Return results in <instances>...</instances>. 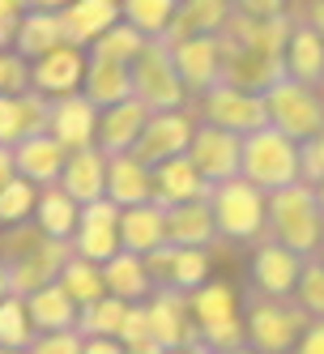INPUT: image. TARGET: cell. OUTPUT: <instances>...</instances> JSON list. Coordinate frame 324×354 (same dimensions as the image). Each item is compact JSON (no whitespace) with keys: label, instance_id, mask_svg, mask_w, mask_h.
<instances>
[{"label":"cell","instance_id":"obj_18","mask_svg":"<svg viewBox=\"0 0 324 354\" xmlns=\"http://www.w3.org/2000/svg\"><path fill=\"white\" fill-rule=\"evenodd\" d=\"M47 133H52L68 154L73 149H86L98 137V107L77 90V94H64L52 98V115H47Z\"/></svg>","mask_w":324,"mask_h":354},{"label":"cell","instance_id":"obj_58","mask_svg":"<svg viewBox=\"0 0 324 354\" xmlns=\"http://www.w3.org/2000/svg\"><path fill=\"white\" fill-rule=\"evenodd\" d=\"M316 90H320V98H324V77H320V82H316Z\"/></svg>","mask_w":324,"mask_h":354},{"label":"cell","instance_id":"obj_34","mask_svg":"<svg viewBox=\"0 0 324 354\" xmlns=\"http://www.w3.org/2000/svg\"><path fill=\"white\" fill-rule=\"evenodd\" d=\"M82 94L90 98L98 111L115 107V103H124V98H133V68L128 64H111V60H90Z\"/></svg>","mask_w":324,"mask_h":354},{"label":"cell","instance_id":"obj_3","mask_svg":"<svg viewBox=\"0 0 324 354\" xmlns=\"http://www.w3.org/2000/svg\"><path fill=\"white\" fill-rule=\"evenodd\" d=\"M239 175L247 184H256L260 192H278V188H290L298 184V141L286 137L282 129H265L247 133L243 137V149H239Z\"/></svg>","mask_w":324,"mask_h":354},{"label":"cell","instance_id":"obj_56","mask_svg":"<svg viewBox=\"0 0 324 354\" xmlns=\"http://www.w3.org/2000/svg\"><path fill=\"white\" fill-rule=\"evenodd\" d=\"M218 354H256L252 346H239V350H218Z\"/></svg>","mask_w":324,"mask_h":354},{"label":"cell","instance_id":"obj_15","mask_svg":"<svg viewBox=\"0 0 324 354\" xmlns=\"http://www.w3.org/2000/svg\"><path fill=\"white\" fill-rule=\"evenodd\" d=\"M171 60L188 94H205L222 82V39L218 35H201V39H184L171 47Z\"/></svg>","mask_w":324,"mask_h":354},{"label":"cell","instance_id":"obj_44","mask_svg":"<svg viewBox=\"0 0 324 354\" xmlns=\"http://www.w3.org/2000/svg\"><path fill=\"white\" fill-rule=\"evenodd\" d=\"M298 175H303V184H312V188L324 180V129L312 141H298Z\"/></svg>","mask_w":324,"mask_h":354},{"label":"cell","instance_id":"obj_43","mask_svg":"<svg viewBox=\"0 0 324 354\" xmlns=\"http://www.w3.org/2000/svg\"><path fill=\"white\" fill-rule=\"evenodd\" d=\"M30 90V60L17 52H0V94H26Z\"/></svg>","mask_w":324,"mask_h":354},{"label":"cell","instance_id":"obj_40","mask_svg":"<svg viewBox=\"0 0 324 354\" xmlns=\"http://www.w3.org/2000/svg\"><path fill=\"white\" fill-rule=\"evenodd\" d=\"M30 342H35V324H30V312H26V299L5 295L0 299V346L26 350Z\"/></svg>","mask_w":324,"mask_h":354},{"label":"cell","instance_id":"obj_35","mask_svg":"<svg viewBox=\"0 0 324 354\" xmlns=\"http://www.w3.org/2000/svg\"><path fill=\"white\" fill-rule=\"evenodd\" d=\"M188 312H192V324L196 328H213V324H227V320H239V299L227 282H205L188 295Z\"/></svg>","mask_w":324,"mask_h":354},{"label":"cell","instance_id":"obj_32","mask_svg":"<svg viewBox=\"0 0 324 354\" xmlns=\"http://www.w3.org/2000/svg\"><path fill=\"white\" fill-rule=\"evenodd\" d=\"M26 312H30L35 333H64V328H77V316H82V308L68 299L60 282L26 295Z\"/></svg>","mask_w":324,"mask_h":354},{"label":"cell","instance_id":"obj_10","mask_svg":"<svg viewBox=\"0 0 324 354\" xmlns=\"http://www.w3.org/2000/svg\"><path fill=\"white\" fill-rule=\"evenodd\" d=\"M239 149H243V137L218 129V124H196L192 133V145H188V158L192 167L201 171V180L213 188V184H227L239 175Z\"/></svg>","mask_w":324,"mask_h":354},{"label":"cell","instance_id":"obj_49","mask_svg":"<svg viewBox=\"0 0 324 354\" xmlns=\"http://www.w3.org/2000/svg\"><path fill=\"white\" fill-rule=\"evenodd\" d=\"M303 21L324 39V0H307V9H303Z\"/></svg>","mask_w":324,"mask_h":354},{"label":"cell","instance_id":"obj_23","mask_svg":"<svg viewBox=\"0 0 324 354\" xmlns=\"http://www.w3.org/2000/svg\"><path fill=\"white\" fill-rule=\"evenodd\" d=\"M60 188L77 201V205H90V201L107 196V154L98 145L73 149L64 158V171H60Z\"/></svg>","mask_w":324,"mask_h":354},{"label":"cell","instance_id":"obj_24","mask_svg":"<svg viewBox=\"0 0 324 354\" xmlns=\"http://www.w3.org/2000/svg\"><path fill=\"white\" fill-rule=\"evenodd\" d=\"M166 243V209L158 201H141V205L120 209V248L149 257Z\"/></svg>","mask_w":324,"mask_h":354},{"label":"cell","instance_id":"obj_7","mask_svg":"<svg viewBox=\"0 0 324 354\" xmlns=\"http://www.w3.org/2000/svg\"><path fill=\"white\" fill-rule=\"evenodd\" d=\"M201 120L205 124H218L235 137H247L269 124V107H265V94H247V90H235L227 82H218L213 90L201 94Z\"/></svg>","mask_w":324,"mask_h":354},{"label":"cell","instance_id":"obj_46","mask_svg":"<svg viewBox=\"0 0 324 354\" xmlns=\"http://www.w3.org/2000/svg\"><path fill=\"white\" fill-rule=\"evenodd\" d=\"M231 5L243 17H278V13H286V0H231Z\"/></svg>","mask_w":324,"mask_h":354},{"label":"cell","instance_id":"obj_51","mask_svg":"<svg viewBox=\"0 0 324 354\" xmlns=\"http://www.w3.org/2000/svg\"><path fill=\"white\" fill-rule=\"evenodd\" d=\"M13 35H17V21L13 17H0V52L13 47Z\"/></svg>","mask_w":324,"mask_h":354},{"label":"cell","instance_id":"obj_8","mask_svg":"<svg viewBox=\"0 0 324 354\" xmlns=\"http://www.w3.org/2000/svg\"><path fill=\"white\" fill-rule=\"evenodd\" d=\"M68 257H73V243L68 239H39L35 248L17 252V257H9V261H0L5 273H9V295L26 299V295H35L43 286L60 282V269H64Z\"/></svg>","mask_w":324,"mask_h":354},{"label":"cell","instance_id":"obj_5","mask_svg":"<svg viewBox=\"0 0 324 354\" xmlns=\"http://www.w3.org/2000/svg\"><path fill=\"white\" fill-rule=\"evenodd\" d=\"M133 68V98L145 103L149 111H180L184 107V82L175 73V60H171V47L162 39H145V47L137 52Z\"/></svg>","mask_w":324,"mask_h":354},{"label":"cell","instance_id":"obj_48","mask_svg":"<svg viewBox=\"0 0 324 354\" xmlns=\"http://www.w3.org/2000/svg\"><path fill=\"white\" fill-rule=\"evenodd\" d=\"M82 354H128L120 337H86L82 342Z\"/></svg>","mask_w":324,"mask_h":354},{"label":"cell","instance_id":"obj_28","mask_svg":"<svg viewBox=\"0 0 324 354\" xmlns=\"http://www.w3.org/2000/svg\"><path fill=\"white\" fill-rule=\"evenodd\" d=\"M218 239V222L209 209V196L201 201H184V205L166 209V243L175 248H209Z\"/></svg>","mask_w":324,"mask_h":354},{"label":"cell","instance_id":"obj_29","mask_svg":"<svg viewBox=\"0 0 324 354\" xmlns=\"http://www.w3.org/2000/svg\"><path fill=\"white\" fill-rule=\"evenodd\" d=\"M64 21L60 13H43V9H26L17 17V35H13V52L21 60H39L47 52H56V47H64Z\"/></svg>","mask_w":324,"mask_h":354},{"label":"cell","instance_id":"obj_9","mask_svg":"<svg viewBox=\"0 0 324 354\" xmlns=\"http://www.w3.org/2000/svg\"><path fill=\"white\" fill-rule=\"evenodd\" d=\"M192 133H196V124L192 115L180 107V111H149L145 120V129L133 145V154L145 162V167H158L166 158H180L188 154V145H192Z\"/></svg>","mask_w":324,"mask_h":354},{"label":"cell","instance_id":"obj_38","mask_svg":"<svg viewBox=\"0 0 324 354\" xmlns=\"http://www.w3.org/2000/svg\"><path fill=\"white\" fill-rule=\"evenodd\" d=\"M145 47V35L141 30H133L128 21H115L111 30H103L94 43H90V60H111V64H133L137 60V52Z\"/></svg>","mask_w":324,"mask_h":354},{"label":"cell","instance_id":"obj_14","mask_svg":"<svg viewBox=\"0 0 324 354\" xmlns=\"http://www.w3.org/2000/svg\"><path fill=\"white\" fill-rule=\"evenodd\" d=\"M286 77V64L282 56H269L256 52V47H235V43H222V82L247 90V94H265Z\"/></svg>","mask_w":324,"mask_h":354},{"label":"cell","instance_id":"obj_11","mask_svg":"<svg viewBox=\"0 0 324 354\" xmlns=\"http://www.w3.org/2000/svg\"><path fill=\"white\" fill-rule=\"evenodd\" d=\"M145 269H149V277H154V286L192 295L196 286L209 282V248H175V243H162L158 252H149V257H145Z\"/></svg>","mask_w":324,"mask_h":354},{"label":"cell","instance_id":"obj_57","mask_svg":"<svg viewBox=\"0 0 324 354\" xmlns=\"http://www.w3.org/2000/svg\"><path fill=\"white\" fill-rule=\"evenodd\" d=\"M0 354H26V350H17V346H0Z\"/></svg>","mask_w":324,"mask_h":354},{"label":"cell","instance_id":"obj_21","mask_svg":"<svg viewBox=\"0 0 324 354\" xmlns=\"http://www.w3.org/2000/svg\"><path fill=\"white\" fill-rule=\"evenodd\" d=\"M235 5L231 0H180L175 5V17L162 35L166 47H175L184 39H201V35H222V26L231 21Z\"/></svg>","mask_w":324,"mask_h":354},{"label":"cell","instance_id":"obj_47","mask_svg":"<svg viewBox=\"0 0 324 354\" xmlns=\"http://www.w3.org/2000/svg\"><path fill=\"white\" fill-rule=\"evenodd\" d=\"M294 354H324V320H312L303 328V337H298Z\"/></svg>","mask_w":324,"mask_h":354},{"label":"cell","instance_id":"obj_27","mask_svg":"<svg viewBox=\"0 0 324 354\" xmlns=\"http://www.w3.org/2000/svg\"><path fill=\"white\" fill-rule=\"evenodd\" d=\"M107 201H115L120 209L154 201V171L137 154H111L107 158Z\"/></svg>","mask_w":324,"mask_h":354},{"label":"cell","instance_id":"obj_20","mask_svg":"<svg viewBox=\"0 0 324 354\" xmlns=\"http://www.w3.org/2000/svg\"><path fill=\"white\" fill-rule=\"evenodd\" d=\"M145 120H149V107L137 103V98H124V103H115V107H103V111H98V137H94V145L103 149L107 158L111 154H133V145H137V137L145 129Z\"/></svg>","mask_w":324,"mask_h":354},{"label":"cell","instance_id":"obj_12","mask_svg":"<svg viewBox=\"0 0 324 354\" xmlns=\"http://www.w3.org/2000/svg\"><path fill=\"white\" fill-rule=\"evenodd\" d=\"M145 312H149V333L162 346V354H180L196 342V324H192V312H188V295L180 290H166V286H154V295L145 299Z\"/></svg>","mask_w":324,"mask_h":354},{"label":"cell","instance_id":"obj_36","mask_svg":"<svg viewBox=\"0 0 324 354\" xmlns=\"http://www.w3.org/2000/svg\"><path fill=\"white\" fill-rule=\"evenodd\" d=\"M60 286L68 290V299L77 303V308H90L94 299H103L107 295V282H103V265H94V261H86V257H73L64 261V269H60Z\"/></svg>","mask_w":324,"mask_h":354},{"label":"cell","instance_id":"obj_42","mask_svg":"<svg viewBox=\"0 0 324 354\" xmlns=\"http://www.w3.org/2000/svg\"><path fill=\"white\" fill-rule=\"evenodd\" d=\"M290 299H294L312 320H324V261H320V257H307V261H303V273H298Z\"/></svg>","mask_w":324,"mask_h":354},{"label":"cell","instance_id":"obj_26","mask_svg":"<svg viewBox=\"0 0 324 354\" xmlns=\"http://www.w3.org/2000/svg\"><path fill=\"white\" fill-rule=\"evenodd\" d=\"M149 171H154V201H158L162 209L184 205V201H201V196H209V184L201 180V171L192 167L188 154L166 158V162L149 167Z\"/></svg>","mask_w":324,"mask_h":354},{"label":"cell","instance_id":"obj_4","mask_svg":"<svg viewBox=\"0 0 324 354\" xmlns=\"http://www.w3.org/2000/svg\"><path fill=\"white\" fill-rule=\"evenodd\" d=\"M209 209H213V222H218V239H231V243L265 239L269 192H260L256 184H247L243 175L209 188Z\"/></svg>","mask_w":324,"mask_h":354},{"label":"cell","instance_id":"obj_55","mask_svg":"<svg viewBox=\"0 0 324 354\" xmlns=\"http://www.w3.org/2000/svg\"><path fill=\"white\" fill-rule=\"evenodd\" d=\"M316 205H320V214H324V180L316 184Z\"/></svg>","mask_w":324,"mask_h":354},{"label":"cell","instance_id":"obj_6","mask_svg":"<svg viewBox=\"0 0 324 354\" xmlns=\"http://www.w3.org/2000/svg\"><path fill=\"white\" fill-rule=\"evenodd\" d=\"M265 107H269L273 129H282L294 141H312L324 129V98H320V90L294 82V77H282L273 90H265Z\"/></svg>","mask_w":324,"mask_h":354},{"label":"cell","instance_id":"obj_37","mask_svg":"<svg viewBox=\"0 0 324 354\" xmlns=\"http://www.w3.org/2000/svg\"><path fill=\"white\" fill-rule=\"evenodd\" d=\"M175 5L180 0H120V17L145 39H162L171 17H175Z\"/></svg>","mask_w":324,"mask_h":354},{"label":"cell","instance_id":"obj_19","mask_svg":"<svg viewBox=\"0 0 324 354\" xmlns=\"http://www.w3.org/2000/svg\"><path fill=\"white\" fill-rule=\"evenodd\" d=\"M47 115H52V98L26 90V94H0V145L13 149L17 141L47 133Z\"/></svg>","mask_w":324,"mask_h":354},{"label":"cell","instance_id":"obj_17","mask_svg":"<svg viewBox=\"0 0 324 354\" xmlns=\"http://www.w3.org/2000/svg\"><path fill=\"white\" fill-rule=\"evenodd\" d=\"M86 64L90 56H82V47H56L30 64V90L47 94V98H64V94H77L86 82Z\"/></svg>","mask_w":324,"mask_h":354},{"label":"cell","instance_id":"obj_1","mask_svg":"<svg viewBox=\"0 0 324 354\" xmlns=\"http://www.w3.org/2000/svg\"><path fill=\"white\" fill-rule=\"evenodd\" d=\"M265 239L282 243L298 257H320L324 248V214L316 205V188L312 184H290L269 192V218H265Z\"/></svg>","mask_w":324,"mask_h":354},{"label":"cell","instance_id":"obj_39","mask_svg":"<svg viewBox=\"0 0 324 354\" xmlns=\"http://www.w3.org/2000/svg\"><path fill=\"white\" fill-rule=\"evenodd\" d=\"M124 316H128V303L115 299V295H103V299H94L90 308H82L77 333L82 337H120Z\"/></svg>","mask_w":324,"mask_h":354},{"label":"cell","instance_id":"obj_45","mask_svg":"<svg viewBox=\"0 0 324 354\" xmlns=\"http://www.w3.org/2000/svg\"><path fill=\"white\" fill-rule=\"evenodd\" d=\"M82 333L64 328V333H35V342L26 346V354H82Z\"/></svg>","mask_w":324,"mask_h":354},{"label":"cell","instance_id":"obj_30","mask_svg":"<svg viewBox=\"0 0 324 354\" xmlns=\"http://www.w3.org/2000/svg\"><path fill=\"white\" fill-rule=\"evenodd\" d=\"M282 64H286V77L303 82V86H316L324 77V39L307 26L303 17H294V30L286 39Z\"/></svg>","mask_w":324,"mask_h":354},{"label":"cell","instance_id":"obj_53","mask_svg":"<svg viewBox=\"0 0 324 354\" xmlns=\"http://www.w3.org/2000/svg\"><path fill=\"white\" fill-rule=\"evenodd\" d=\"M68 0H26V9H43V13H60Z\"/></svg>","mask_w":324,"mask_h":354},{"label":"cell","instance_id":"obj_2","mask_svg":"<svg viewBox=\"0 0 324 354\" xmlns=\"http://www.w3.org/2000/svg\"><path fill=\"white\" fill-rule=\"evenodd\" d=\"M307 324H312V316L294 299H273V295H260V290L247 286L243 328H247V346L256 354H294Z\"/></svg>","mask_w":324,"mask_h":354},{"label":"cell","instance_id":"obj_52","mask_svg":"<svg viewBox=\"0 0 324 354\" xmlns=\"http://www.w3.org/2000/svg\"><path fill=\"white\" fill-rule=\"evenodd\" d=\"M21 13H26V0H0V17H21Z\"/></svg>","mask_w":324,"mask_h":354},{"label":"cell","instance_id":"obj_25","mask_svg":"<svg viewBox=\"0 0 324 354\" xmlns=\"http://www.w3.org/2000/svg\"><path fill=\"white\" fill-rule=\"evenodd\" d=\"M60 21L68 47H90L98 35L120 21V0H68L60 9Z\"/></svg>","mask_w":324,"mask_h":354},{"label":"cell","instance_id":"obj_54","mask_svg":"<svg viewBox=\"0 0 324 354\" xmlns=\"http://www.w3.org/2000/svg\"><path fill=\"white\" fill-rule=\"evenodd\" d=\"M9 295V273H5V265H0V299Z\"/></svg>","mask_w":324,"mask_h":354},{"label":"cell","instance_id":"obj_33","mask_svg":"<svg viewBox=\"0 0 324 354\" xmlns=\"http://www.w3.org/2000/svg\"><path fill=\"white\" fill-rule=\"evenodd\" d=\"M82 222V205L73 201L60 184H47L39 188V201H35V226L47 235V239H73Z\"/></svg>","mask_w":324,"mask_h":354},{"label":"cell","instance_id":"obj_59","mask_svg":"<svg viewBox=\"0 0 324 354\" xmlns=\"http://www.w3.org/2000/svg\"><path fill=\"white\" fill-rule=\"evenodd\" d=\"M320 261H324V248H320Z\"/></svg>","mask_w":324,"mask_h":354},{"label":"cell","instance_id":"obj_16","mask_svg":"<svg viewBox=\"0 0 324 354\" xmlns=\"http://www.w3.org/2000/svg\"><path fill=\"white\" fill-rule=\"evenodd\" d=\"M298 273H303V257H298V252L273 243V239L256 243V252H252V290L273 295V299H290Z\"/></svg>","mask_w":324,"mask_h":354},{"label":"cell","instance_id":"obj_31","mask_svg":"<svg viewBox=\"0 0 324 354\" xmlns=\"http://www.w3.org/2000/svg\"><path fill=\"white\" fill-rule=\"evenodd\" d=\"M103 282H107V295L124 299V303H145L154 295V277L145 269V257L137 252H115L111 261H103Z\"/></svg>","mask_w":324,"mask_h":354},{"label":"cell","instance_id":"obj_22","mask_svg":"<svg viewBox=\"0 0 324 354\" xmlns=\"http://www.w3.org/2000/svg\"><path fill=\"white\" fill-rule=\"evenodd\" d=\"M64 158H68V149H64L52 133H39V137H26V141L13 145V167H17L21 180H30L35 188L60 184Z\"/></svg>","mask_w":324,"mask_h":354},{"label":"cell","instance_id":"obj_50","mask_svg":"<svg viewBox=\"0 0 324 354\" xmlns=\"http://www.w3.org/2000/svg\"><path fill=\"white\" fill-rule=\"evenodd\" d=\"M13 175H17V167H13V149L0 145V188H5V184L13 180Z\"/></svg>","mask_w":324,"mask_h":354},{"label":"cell","instance_id":"obj_41","mask_svg":"<svg viewBox=\"0 0 324 354\" xmlns=\"http://www.w3.org/2000/svg\"><path fill=\"white\" fill-rule=\"evenodd\" d=\"M35 201H39V188L30 180H13L0 188V226H17V222H30L35 218Z\"/></svg>","mask_w":324,"mask_h":354},{"label":"cell","instance_id":"obj_13","mask_svg":"<svg viewBox=\"0 0 324 354\" xmlns=\"http://www.w3.org/2000/svg\"><path fill=\"white\" fill-rule=\"evenodd\" d=\"M73 252L94 265H103L111 261L115 252H120V205L107 196H98L90 201V205H82V222H77V231H73Z\"/></svg>","mask_w":324,"mask_h":354}]
</instances>
